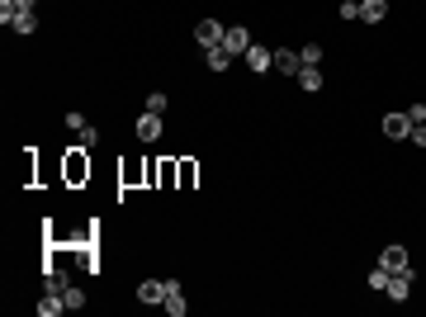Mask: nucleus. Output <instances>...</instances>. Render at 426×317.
Instances as JSON below:
<instances>
[{
    "label": "nucleus",
    "mask_w": 426,
    "mask_h": 317,
    "mask_svg": "<svg viewBox=\"0 0 426 317\" xmlns=\"http://www.w3.org/2000/svg\"><path fill=\"white\" fill-rule=\"evenodd\" d=\"M166 105H171V100H166L161 90H152V95H147V114H166Z\"/></svg>",
    "instance_id": "nucleus-21"
},
{
    "label": "nucleus",
    "mask_w": 426,
    "mask_h": 317,
    "mask_svg": "<svg viewBox=\"0 0 426 317\" xmlns=\"http://www.w3.org/2000/svg\"><path fill=\"white\" fill-rule=\"evenodd\" d=\"M15 19H19V0H0V24L10 28Z\"/></svg>",
    "instance_id": "nucleus-18"
},
{
    "label": "nucleus",
    "mask_w": 426,
    "mask_h": 317,
    "mask_svg": "<svg viewBox=\"0 0 426 317\" xmlns=\"http://www.w3.org/2000/svg\"><path fill=\"white\" fill-rule=\"evenodd\" d=\"M370 289H389V270H384V265H379V270H370Z\"/></svg>",
    "instance_id": "nucleus-22"
},
{
    "label": "nucleus",
    "mask_w": 426,
    "mask_h": 317,
    "mask_svg": "<svg viewBox=\"0 0 426 317\" xmlns=\"http://www.w3.org/2000/svg\"><path fill=\"white\" fill-rule=\"evenodd\" d=\"M62 298H67V313H80V308H85V289H80L76 280H71V284L62 289Z\"/></svg>",
    "instance_id": "nucleus-15"
},
{
    "label": "nucleus",
    "mask_w": 426,
    "mask_h": 317,
    "mask_svg": "<svg viewBox=\"0 0 426 317\" xmlns=\"http://www.w3.org/2000/svg\"><path fill=\"white\" fill-rule=\"evenodd\" d=\"M251 43H256V38H251V28H241V24L223 33V48L232 53V62H237V57H246V48H251Z\"/></svg>",
    "instance_id": "nucleus-3"
},
{
    "label": "nucleus",
    "mask_w": 426,
    "mask_h": 317,
    "mask_svg": "<svg viewBox=\"0 0 426 317\" xmlns=\"http://www.w3.org/2000/svg\"><path fill=\"white\" fill-rule=\"evenodd\" d=\"M67 128L80 132V128H85V114H76V109H71V114H67Z\"/></svg>",
    "instance_id": "nucleus-24"
},
{
    "label": "nucleus",
    "mask_w": 426,
    "mask_h": 317,
    "mask_svg": "<svg viewBox=\"0 0 426 317\" xmlns=\"http://www.w3.org/2000/svg\"><path fill=\"white\" fill-rule=\"evenodd\" d=\"M15 33H19V38H28V33H38V15H33V10H19V19H15Z\"/></svg>",
    "instance_id": "nucleus-16"
},
{
    "label": "nucleus",
    "mask_w": 426,
    "mask_h": 317,
    "mask_svg": "<svg viewBox=\"0 0 426 317\" xmlns=\"http://www.w3.org/2000/svg\"><path fill=\"white\" fill-rule=\"evenodd\" d=\"M384 15H389V0H360V19L365 24H384Z\"/></svg>",
    "instance_id": "nucleus-10"
},
{
    "label": "nucleus",
    "mask_w": 426,
    "mask_h": 317,
    "mask_svg": "<svg viewBox=\"0 0 426 317\" xmlns=\"http://www.w3.org/2000/svg\"><path fill=\"white\" fill-rule=\"evenodd\" d=\"M76 137H80V147H100V128H95V123H85Z\"/></svg>",
    "instance_id": "nucleus-20"
},
{
    "label": "nucleus",
    "mask_w": 426,
    "mask_h": 317,
    "mask_svg": "<svg viewBox=\"0 0 426 317\" xmlns=\"http://www.w3.org/2000/svg\"><path fill=\"white\" fill-rule=\"evenodd\" d=\"M223 33H228V28L218 24V19H199V28H194V38H199V53H209V48H223Z\"/></svg>",
    "instance_id": "nucleus-2"
},
{
    "label": "nucleus",
    "mask_w": 426,
    "mask_h": 317,
    "mask_svg": "<svg viewBox=\"0 0 426 317\" xmlns=\"http://www.w3.org/2000/svg\"><path fill=\"white\" fill-rule=\"evenodd\" d=\"M341 19H346V24H350V19H360V0H341Z\"/></svg>",
    "instance_id": "nucleus-23"
},
{
    "label": "nucleus",
    "mask_w": 426,
    "mask_h": 317,
    "mask_svg": "<svg viewBox=\"0 0 426 317\" xmlns=\"http://www.w3.org/2000/svg\"><path fill=\"white\" fill-rule=\"evenodd\" d=\"M384 137H412V119L407 114H384Z\"/></svg>",
    "instance_id": "nucleus-7"
},
{
    "label": "nucleus",
    "mask_w": 426,
    "mask_h": 317,
    "mask_svg": "<svg viewBox=\"0 0 426 317\" xmlns=\"http://www.w3.org/2000/svg\"><path fill=\"white\" fill-rule=\"evenodd\" d=\"M412 142H417V147H426V123H412Z\"/></svg>",
    "instance_id": "nucleus-25"
},
{
    "label": "nucleus",
    "mask_w": 426,
    "mask_h": 317,
    "mask_svg": "<svg viewBox=\"0 0 426 317\" xmlns=\"http://www.w3.org/2000/svg\"><path fill=\"white\" fill-rule=\"evenodd\" d=\"M204 62H209V71H228V67H232V53H228V48H209Z\"/></svg>",
    "instance_id": "nucleus-14"
},
{
    "label": "nucleus",
    "mask_w": 426,
    "mask_h": 317,
    "mask_svg": "<svg viewBox=\"0 0 426 317\" xmlns=\"http://www.w3.org/2000/svg\"><path fill=\"white\" fill-rule=\"evenodd\" d=\"M67 284H71V275H67V270H53V265H48V289H53V293H62Z\"/></svg>",
    "instance_id": "nucleus-17"
},
{
    "label": "nucleus",
    "mask_w": 426,
    "mask_h": 317,
    "mask_svg": "<svg viewBox=\"0 0 426 317\" xmlns=\"http://www.w3.org/2000/svg\"><path fill=\"white\" fill-rule=\"evenodd\" d=\"M137 137H142V142H157L161 137V114H142V119H137Z\"/></svg>",
    "instance_id": "nucleus-11"
},
{
    "label": "nucleus",
    "mask_w": 426,
    "mask_h": 317,
    "mask_svg": "<svg viewBox=\"0 0 426 317\" xmlns=\"http://www.w3.org/2000/svg\"><path fill=\"white\" fill-rule=\"evenodd\" d=\"M379 265H384L389 275H393V270H412V265H407V246H384V251H379Z\"/></svg>",
    "instance_id": "nucleus-8"
},
{
    "label": "nucleus",
    "mask_w": 426,
    "mask_h": 317,
    "mask_svg": "<svg viewBox=\"0 0 426 317\" xmlns=\"http://www.w3.org/2000/svg\"><path fill=\"white\" fill-rule=\"evenodd\" d=\"M389 298H393V303H407V298H412V270H393V275H389Z\"/></svg>",
    "instance_id": "nucleus-5"
},
{
    "label": "nucleus",
    "mask_w": 426,
    "mask_h": 317,
    "mask_svg": "<svg viewBox=\"0 0 426 317\" xmlns=\"http://www.w3.org/2000/svg\"><path fill=\"white\" fill-rule=\"evenodd\" d=\"M57 313H67V298L48 289L43 298H38V317H57Z\"/></svg>",
    "instance_id": "nucleus-12"
},
{
    "label": "nucleus",
    "mask_w": 426,
    "mask_h": 317,
    "mask_svg": "<svg viewBox=\"0 0 426 317\" xmlns=\"http://www.w3.org/2000/svg\"><path fill=\"white\" fill-rule=\"evenodd\" d=\"M303 57V67H322V43H308V48H298Z\"/></svg>",
    "instance_id": "nucleus-19"
},
{
    "label": "nucleus",
    "mask_w": 426,
    "mask_h": 317,
    "mask_svg": "<svg viewBox=\"0 0 426 317\" xmlns=\"http://www.w3.org/2000/svg\"><path fill=\"white\" fill-rule=\"evenodd\" d=\"M166 293H171V280H142V284H137V303L161 308V303H166Z\"/></svg>",
    "instance_id": "nucleus-1"
},
{
    "label": "nucleus",
    "mask_w": 426,
    "mask_h": 317,
    "mask_svg": "<svg viewBox=\"0 0 426 317\" xmlns=\"http://www.w3.org/2000/svg\"><path fill=\"white\" fill-rule=\"evenodd\" d=\"M171 317H185L189 313V303H185V289H180V280H171V293H166V303H161Z\"/></svg>",
    "instance_id": "nucleus-9"
},
{
    "label": "nucleus",
    "mask_w": 426,
    "mask_h": 317,
    "mask_svg": "<svg viewBox=\"0 0 426 317\" xmlns=\"http://www.w3.org/2000/svg\"><path fill=\"white\" fill-rule=\"evenodd\" d=\"M19 10H38V0H19Z\"/></svg>",
    "instance_id": "nucleus-26"
},
{
    "label": "nucleus",
    "mask_w": 426,
    "mask_h": 317,
    "mask_svg": "<svg viewBox=\"0 0 426 317\" xmlns=\"http://www.w3.org/2000/svg\"><path fill=\"white\" fill-rule=\"evenodd\" d=\"M275 71H280V76H298V71H303V57L293 53V48H275Z\"/></svg>",
    "instance_id": "nucleus-6"
},
{
    "label": "nucleus",
    "mask_w": 426,
    "mask_h": 317,
    "mask_svg": "<svg viewBox=\"0 0 426 317\" xmlns=\"http://www.w3.org/2000/svg\"><path fill=\"white\" fill-rule=\"evenodd\" d=\"M241 62H246V67H251L256 76H266L270 67H275V53H270L266 43H251V48H246V57H241Z\"/></svg>",
    "instance_id": "nucleus-4"
},
{
    "label": "nucleus",
    "mask_w": 426,
    "mask_h": 317,
    "mask_svg": "<svg viewBox=\"0 0 426 317\" xmlns=\"http://www.w3.org/2000/svg\"><path fill=\"white\" fill-rule=\"evenodd\" d=\"M293 80H298V85H303L308 95H318V90H322V71H318V67H303V71H298Z\"/></svg>",
    "instance_id": "nucleus-13"
}]
</instances>
